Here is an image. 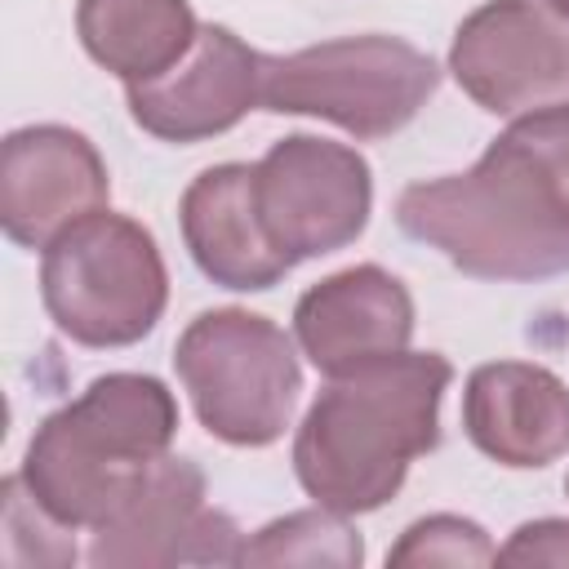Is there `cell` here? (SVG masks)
Returning a JSON list of instances; mask_svg holds the SVG:
<instances>
[{
  "instance_id": "12",
  "label": "cell",
  "mask_w": 569,
  "mask_h": 569,
  "mask_svg": "<svg viewBox=\"0 0 569 569\" xmlns=\"http://www.w3.org/2000/svg\"><path fill=\"white\" fill-rule=\"evenodd\" d=\"M413 338V298L378 262H360L311 284L293 307V342L325 373H351L405 351Z\"/></svg>"
},
{
  "instance_id": "20",
  "label": "cell",
  "mask_w": 569,
  "mask_h": 569,
  "mask_svg": "<svg viewBox=\"0 0 569 569\" xmlns=\"http://www.w3.org/2000/svg\"><path fill=\"white\" fill-rule=\"evenodd\" d=\"M547 4H556L560 13H569V0H547Z\"/></svg>"
},
{
  "instance_id": "15",
  "label": "cell",
  "mask_w": 569,
  "mask_h": 569,
  "mask_svg": "<svg viewBox=\"0 0 569 569\" xmlns=\"http://www.w3.org/2000/svg\"><path fill=\"white\" fill-rule=\"evenodd\" d=\"M196 13L187 0H80L76 36L84 53L124 84L164 76L196 44Z\"/></svg>"
},
{
  "instance_id": "10",
  "label": "cell",
  "mask_w": 569,
  "mask_h": 569,
  "mask_svg": "<svg viewBox=\"0 0 569 569\" xmlns=\"http://www.w3.org/2000/svg\"><path fill=\"white\" fill-rule=\"evenodd\" d=\"M267 53L249 49L231 27L200 22L196 44L156 80L124 84L129 116L160 142H204L236 129L262 107Z\"/></svg>"
},
{
  "instance_id": "7",
  "label": "cell",
  "mask_w": 569,
  "mask_h": 569,
  "mask_svg": "<svg viewBox=\"0 0 569 569\" xmlns=\"http://www.w3.org/2000/svg\"><path fill=\"white\" fill-rule=\"evenodd\" d=\"M253 204L289 267L347 249L373 209L369 160L316 133H289L253 164Z\"/></svg>"
},
{
  "instance_id": "18",
  "label": "cell",
  "mask_w": 569,
  "mask_h": 569,
  "mask_svg": "<svg viewBox=\"0 0 569 569\" xmlns=\"http://www.w3.org/2000/svg\"><path fill=\"white\" fill-rule=\"evenodd\" d=\"M4 560L9 565H71L76 542L67 538V525L53 520L22 485V476L4 480Z\"/></svg>"
},
{
  "instance_id": "11",
  "label": "cell",
  "mask_w": 569,
  "mask_h": 569,
  "mask_svg": "<svg viewBox=\"0 0 569 569\" xmlns=\"http://www.w3.org/2000/svg\"><path fill=\"white\" fill-rule=\"evenodd\" d=\"M111 178L98 147L67 124L13 129L0 147V227L22 249H49L71 222L107 209Z\"/></svg>"
},
{
  "instance_id": "16",
  "label": "cell",
  "mask_w": 569,
  "mask_h": 569,
  "mask_svg": "<svg viewBox=\"0 0 569 569\" xmlns=\"http://www.w3.org/2000/svg\"><path fill=\"white\" fill-rule=\"evenodd\" d=\"M365 560L360 533L347 525L342 511L307 507L289 511L271 525H262L253 538H244L240 565H307V569H356Z\"/></svg>"
},
{
  "instance_id": "9",
  "label": "cell",
  "mask_w": 569,
  "mask_h": 569,
  "mask_svg": "<svg viewBox=\"0 0 569 569\" xmlns=\"http://www.w3.org/2000/svg\"><path fill=\"white\" fill-rule=\"evenodd\" d=\"M244 538L236 520L204 502V471L164 453L142 485L93 529L89 560L98 569H169V565H240Z\"/></svg>"
},
{
  "instance_id": "19",
  "label": "cell",
  "mask_w": 569,
  "mask_h": 569,
  "mask_svg": "<svg viewBox=\"0 0 569 569\" xmlns=\"http://www.w3.org/2000/svg\"><path fill=\"white\" fill-rule=\"evenodd\" d=\"M498 565H551L569 569V520H529L520 525L507 547H498Z\"/></svg>"
},
{
  "instance_id": "17",
  "label": "cell",
  "mask_w": 569,
  "mask_h": 569,
  "mask_svg": "<svg viewBox=\"0 0 569 569\" xmlns=\"http://www.w3.org/2000/svg\"><path fill=\"white\" fill-rule=\"evenodd\" d=\"M387 565L391 569H431V565L480 569V565H498V547L467 516H427L400 533V542L387 551Z\"/></svg>"
},
{
  "instance_id": "6",
  "label": "cell",
  "mask_w": 569,
  "mask_h": 569,
  "mask_svg": "<svg viewBox=\"0 0 569 569\" xmlns=\"http://www.w3.org/2000/svg\"><path fill=\"white\" fill-rule=\"evenodd\" d=\"M436 89L440 67L431 53L400 36L369 31L320 40L284 58L267 53L262 107L276 116H316L373 142L400 133Z\"/></svg>"
},
{
  "instance_id": "3",
  "label": "cell",
  "mask_w": 569,
  "mask_h": 569,
  "mask_svg": "<svg viewBox=\"0 0 569 569\" xmlns=\"http://www.w3.org/2000/svg\"><path fill=\"white\" fill-rule=\"evenodd\" d=\"M178 400L151 373H102L53 409L22 458L27 493L67 529H98L169 453Z\"/></svg>"
},
{
  "instance_id": "1",
  "label": "cell",
  "mask_w": 569,
  "mask_h": 569,
  "mask_svg": "<svg viewBox=\"0 0 569 569\" xmlns=\"http://www.w3.org/2000/svg\"><path fill=\"white\" fill-rule=\"evenodd\" d=\"M396 222L476 280L565 276L569 102L516 116L471 169L409 182L396 200Z\"/></svg>"
},
{
  "instance_id": "8",
  "label": "cell",
  "mask_w": 569,
  "mask_h": 569,
  "mask_svg": "<svg viewBox=\"0 0 569 569\" xmlns=\"http://www.w3.org/2000/svg\"><path fill=\"white\" fill-rule=\"evenodd\" d=\"M449 71L489 116H525L569 102V13L547 0H489L449 44Z\"/></svg>"
},
{
  "instance_id": "21",
  "label": "cell",
  "mask_w": 569,
  "mask_h": 569,
  "mask_svg": "<svg viewBox=\"0 0 569 569\" xmlns=\"http://www.w3.org/2000/svg\"><path fill=\"white\" fill-rule=\"evenodd\" d=\"M565 493H569V480H565Z\"/></svg>"
},
{
  "instance_id": "5",
  "label": "cell",
  "mask_w": 569,
  "mask_h": 569,
  "mask_svg": "<svg viewBox=\"0 0 569 569\" xmlns=\"http://www.w3.org/2000/svg\"><path fill=\"white\" fill-rule=\"evenodd\" d=\"M40 298L71 342L133 347L164 316L169 271L142 222L98 209L44 249Z\"/></svg>"
},
{
  "instance_id": "14",
  "label": "cell",
  "mask_w": 569,
  "mask_h": 569,
  "mask_svg": "<svg viewBox=\"0 0 569 569\" xmlns=\"http://www.w3.org/2000/svg\"><path fill=\"white\" fill-rule=\"evenodd\" d=\"M182 240L196 258V267L240 293H262L293 267L284 253L267 240L253 204V164H213L191 178L178 204Z\"/></svg>"
},
{
  "instance_id": "4",
  "label": "cell",
  "mask_w": 569,
  "mask_h": 569,
  "mask_svg": "<svg viewBox=\"0 0 569 569\" xmlns=\"http://www.w3.org/2000/svg\"><path fill=\"white\" fill-rule=\"evenodd\" d=\"M173 369L200 427L222 445L262 449L293 422L302 365L293 338L258 311H200L173 347Z\"/></svg>"
},
{
  "instance_id": "2",
  "label": "cell",
  "mask_w": 569,
  "mask_h": 569,
  "mask_svg": "<svg viewBox=\"0 0 569 569\" xmlns=\"http://www.w3.org/2000/svg\"><path fill=\"white\" fill-rule=\"evenodd\" d=\"M453 365L440 351H396L329 378L293 436V476L329 511L387 507L413 458L440 445V400Z\"/></svg>"
},
{
  "instance_id": "13",
  "label": "cell",
  "mask_w": 569,
  "mask_h": 569,
  "mask_svg": "<svg viewBox=\"0 0 569 569\" xmlns=\"http://www.w3.org/2000/svg\"><path fill=\"white\" fill-rule=\"evenodd\" d=\"M462 431L498 467H547L569 449V387L529 360L480 365L462 391Z\"/></svg>"
}]
</instances>
